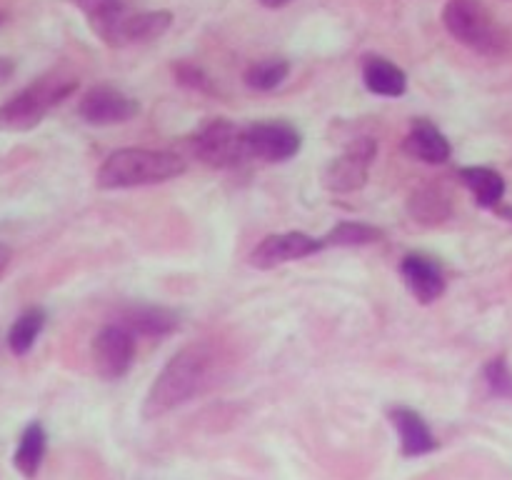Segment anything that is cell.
<instances>
[{"instance_id":"obj_1","label":"cell","mask_w":512,"mask_h":480,"mask_svg":"<svg viewBox=\"0 0 512 480\" xmlns=\"http://www.w3.org/2000/svg\"><path fill=\"white\" fill-rule=\"evenodd\" d=\"M215 365H218V350L210 343H190L180 348L150 385L143 403V418H163L170 410L203 393L213 383Z\"/></svg>"},{"instance_id":"obj_2","label":"cell","mask_w":512,"mask_h":480,"mask_svg":"<svg viewBox=\"0 0 512 480\" xmlns=\"http://www.w3.org/2000/svg\"><path fill=\"white\" fill-rule=\"evenodd\" d=\"M185 160L170 150L123 148L108 155L98 170V185L105 190L143 188L168 183L185 173Z\"/></svg>"},{"instance_id":"obj_3","label":"cell","mask_w":512,"mask_h":480,"mask_svg":"<svg viewBox=\"0 0 512 480\" xmlns=\"http://www.w3.org/2000/svg\"><path fill=\"white\" fill-rule=\"evenodd\" d=\"M448 33L465 48L488 58L508 53L510 38L483 0H448L443 10Z\"/></svg>"},{"instance_id":"obj_4","label":"cell","mask_w":512,"mask_h":480,"mask_svg":"<svg viewBox=\"0 0 512 480\" xmlns=\"http://www.w3.org/2000/svg\"><path fill=\"white\" fill-rule=\"evenodd\" d=\"M78 88V80L63 78V75H48V78L35 80L25 90L0 105V133H23L33 130L35 125L43 123L45 115L63 103L73 90Z\"/></svg>"},{"instance_id":"obj_5","label":"cell","mask_w":512,"mask_h":480,"mask_svg":"<svg viewBox=\"0 0 512 480\" xmlns=\"http://www.w3.org/2000/svg\"><path fill=\"white\" fill-rule=\"evenodd\" d=\"M193 153L210 168H238V165L250 160L248 143H245V128L225 118L210 120L195 135Z\"/></svg>"},{"instance_id":"obj_6","label":"cell","mask_w":512,"mask_h":480,"mask_svg":"<svg viewBox=\"0 0 512 480\" xmlns=\"http://www.w3.org/2000/svg\"><path fill=\"white\" fill-rule=\"evenodd\" d=\"M245 143H248L250 160L263 163H285L295 158L303 148V135L298 128L283 120H265L245 128Z\"/></svg>"},{"instance_id":"obj_7","label":"cell","mask_w":512,"mask_h":480,"mask_svg":"<svg viewBox=\"0 0 512 480\" xmlns=\"http://www.w3.org/2000/svg\"><path fill=\"white\" fill-rule=\"evenodd\" d=\"M135 360V335L125 325H105L93 338V363L100 378L120 380Z\"/></svg>"},{"instance_id":"obj_8","label":"cell","mask_w":512,"mask_h":480,"mask_svg":"<svg viewBox=\"0 0 512 480\" xmlns=\"http://www.w3.org/2000/svg\"><path fill=\"white\" fill-rule=\"evenodd\" d=\"M375 153H378L375 140H355L343 155L330 160V165L323 173L325 188L333 190V193H353V190L363 188V185L368 183V173L370 165H373Z\"/></svg>"},{"instance_id":"obj_9","label":"cell","mask_w":512,"mask_h":480,"mask_svg":"<svg viewBox=\"0 0 512 480\" xmlns=\"http://www.w3.org/2000/svg\"><path fill=\"white\" fill-rule=\"evenodd\" d=\"M325 248L323 240L313 238L308 233H298V230H290V233H275L268 238L260 240L258 245L250 253V265L258 270H273L278 265L295 263V260L310 258V255L320 253Z\"/></svg>"},{"instance_id":"obj_10","label":"cell","mask_w":512,"mask_h":480,"mask_svg":"<svg viewBox=\"0 0 512 480\" xmlns=\"http://www.w3.org/2000/svg\"><path fill=\"white\" fill-rule=\"evenodd\" d=\"M78 113L88 125L103 128V125H118L133 120L140 113V105L138 100L125 95L123 90L110 88V85H95L83 95Z\"/></svg>"},{"instance_id":"obj_11","label":"cell","mask_w":512,"mask_h":480,"mask_svg":"<svg viewBox=\"0 0 512 480\" xmlns=\"http://www.w3.org/2000/svg\"><path fill=\"white\" fill-rule=\"evenodd\" d=\"M173 23V15L168 10H145V13H125L108 33L103 35V40L113 48H123V45H135V43H150V40H158L165 30Z\"/></svg>"},{"instance_id":"obj_12","label":"cell","mask_w":512,"mask_h":480,"mask_svg":"<svg viewBox=\"0 0 512 480\" xmlns=\"http://www.w3.org/2000/svg\"><path fill=\"white\" fill-rule=\"evenodd\" d=\"M400 273H403L405 285H408V290L413 293V298L418 303L430 305L438 298H443L445 273L428 255H405L403 265H400Z\"/></svg>"},{"instance_id":"obj_13","label":"cell","mask_w":512,"mask_h":480,"mask_svg":"<svg viewBox=\"0 0 512 480\" xmlns=\"http://www.w3.org/2000/svg\"><path fill=\"white\" fill-rule=\"evenodd\" d=\"M395 430L400 435V448H403L405 458H418V455L433 453L438 448L433 430L428 428L425 418L410 408H393L390 410Z\"/></svg>"},{"instance_id":"obj_14","label":"cell","mask_w":512,"mask_h":480,"mask_svg":"<svg viewBox=\"0 0 512 480\" xmlns=\"http://www.w3.org/2000/svg\"><path fill=\"white\" fill-rule=\"evenodd\" d=\"M403 150L413 160H420V163L428 165H443L453 155L448 138L433 123H428V120H415L413 130L405 138Z\"/></svg>"},{"instance_id":"obj_15","label":"cell","mask_w":512,"mask_h":480,"mask_svg":"<svg viewBox=\"0 0 512 480\" xmlns=\"http://www.w3.org/2000/svg\"><path fill=\"white\" fill-rule=\"evenodd\" d=\"M120 325L130 330L133 335H168L180 325L178 315L163 305H130L120 313Z\"/></svg>"},{"instance_id":"obj_16","label":"cell","mask_w":512,"mask_h":480,"mask_svg":"<svg viewBox=\"0 0 512 480\" xmlns=\"http://www.w3.org/2000/svg\"><path fill=\"white\" fill-rule=\"evenodd\" d=\"M408 213L420 225L445 223L453 215L448 190L440 188V185H423V188L413 190L408 200Z\"/></svg>"},{"instance_id":"obj_17","label":"cell","mask_w":512,"mask_h":480,"mask_svg":"<svg viewBox=\"0 0 512 480\" xmlns=\"http://www.w3.org/2000/svg\"><path fill=\"white\" fill-rule=\"evenodd\" d=\"M363 80L370 93L383 95V98H400L408 90V75H405V70L390 63L388 58H378V55L365 58Z\"/></svg>"},{"instance_id":"obj_18","label":"cell","mask_w":512,"mask_h":480,"mask_svg":"<svg viewBox=\"0 0 512 480\" xmlns=\"http://www.w3.org/2000/svg\"><path fill=\"white\" fill-rule=\"evenodd\" d=\"M460 180L465 188L475 195L480 208H498L505 198V180L498 170L473 165V168L460 170Z\"/></svg>"},{"instance_id":"obj_19","label":"cell","mask_w":512,"mask_h":480,"mask_svg":"<svg viewBox=\"0 0 512 480\" xmlns=\"http://www.w3.org/2000/svg\"><path fill=\"white\" fill-rule=\"evenodd\" d=\"M45 445H48V435H45L43 425L35 420L20 435L18 450H15V468L25 475V478H35L45 458Z\"/></svg>"},{"instance_id":"obj_20","label":"cell","mask_w":512,"mask_h":480,"mask_svg":"<svg viewBox=\"0 0 512 480\" xmlns=\"http://www.w3.org/2000/svg\"><path fill=\"white\" fill-rule=\"evenodd\" d=\"M45 328V310L43 308H28L25 313L18 315V320L13 323L8 333V348L15 355L30 353V348L35 345L38 335Z\"/></svg>"},{"instance_id":"obj_21","label":"cell","mask_w":512,"mask_h":480,"mask_svg":"<svg viewBox=\"0 0 512 480\" xmlns=\"http://www.w3.org/2000/svg\"><path fill=\"white\" fill-rule=\"evenodd\" d=\"M90 20L95 33L103 38L125 13H130V0H75Z\"/></svg>"},{"instance_id":"obj_22","label":"cell","mask_w":512,"mask_h":480,"mask_svg":"<svg viewBox=\"0 0 512 480\" xmlns=\"http://www.w3.org/2000/svg\"><path fill=\"white\" fill-rule=\"evenodd\" d=\"M380 238H383V230L375 228V225L358 223V220H343V223H338L328 235H325L323 243L325 248H328V245H338V248H358V245L378 243Z\"/></svg>"},{"instance_id":"obj_23","label":"cell","mask_w":512,"mask_h":480,"mask_svg":"<svg viewBox=\"0 0 512 480\" xmlns=\"http://www.w3.org/2000/svg\"><path fill=\"white\" fill-rule=\"evenodd\" d=\"M290 75V63L283 58H268L253 63L245 70V83L253 90H275L278 85L285 83Z\"/></svg>"},{"instance_id":"obj_24","label":"cell","mask_w":512,"mask_h":480,"mask_svg":"<svg viewBox=\"0 0 512 480\" xmlns=\"http://www.w3.org/2000/svg\"><path fill=\"white\" fill-rule=\"evenodd\" d=\"M485 383L498 398L512 400V370L505 363V358H495L485 365Z\"/></svg>"},{"instance_id":"obj_25","label":"cell","mask_w":512,"mask_h":480,"mask_svg":"<svg viewBox=\"0 0 512 480\" xmlns=\"http://www.w3.org/2000/svg\"><path fill=\"white\" fill-rule=\"evenodd\" d=\"M175 78H178V83L188 85V88L193 90H200V93H213V83H210V78L198 68V65L178 63L175 65Z\"/></svg>"},{"instance_id":"obj_26","label":"cell","mask_w":512,"mask_h":480,"mask_svg":"<svg viewBox=\"0 0 512 480\" xmlns=\"http://www.w3.org/2000/svg\"><path fill=\"white\" fill-rule=\"evenodd\" d=\"M10 258H13V250H10L5 243H0V278H3L5 270H8Z\"/></svg>"},{"instance_id":"obj_27","label":"cell","mask_w":512,"mask_h":480,"mask_svg":"<svg viewBox=\"0 0 512 480\" xmlns=\"http://www.w3.org/2000/svg\"><path fill=\"white\" fill-rule=\"evenodd\" d=\"M260 3H263L265 8H283V5H288L290 0H260Z\"/></svg>"},{"instance_id":"obj_28","label":"cell","mask_w":512,"mask_h":480,"mask_svg":"<svg viewBox=\"0 0 512 480\" xmlns=\"http://www.w3.org/2000/svg\"><path fill=\"white\" fill-rule=\"evenodd\" d=\"M0 23H3V15H0Z\"/></svg>"}]
</instances>
